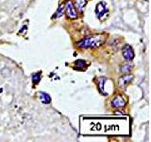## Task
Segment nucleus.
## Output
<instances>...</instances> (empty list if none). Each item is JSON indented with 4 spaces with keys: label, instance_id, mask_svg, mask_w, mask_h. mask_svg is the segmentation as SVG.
<instances>
[{
    "label": "nucleus",
    "instance_id": "obj_3",
    "mask_svg": "<svg viewBox=\"0 0 151 142\" xmlns=\"http://www.w3.org/2000/svg\"><path fill=\"white\" fill-rule=\"evenodd\" d=\"M107 12H108V9L106 7L105 3H104V2H99L96 5V14L97 18L102 19Z\"/></svg>",
    "mask_w": 151,
    "mask_h": 142
},
{
    "label": "nucleus",
    "instance_id": "obj_5",
    "mask_svg": "<svg viewBox=\"0 0 151 142\" xmlns=\"http://www.w3.org/2000/svg\"><path fill=\"white\" fill-rule=\"evenodd\" d=\"M111 105L114 108H123L126 105V101L121 95H117V96L111 101Z\"/></svg>",
    "mask_w": 151,
    "mask_h": 142
},
{
    "label": "nucleus",
    "instance_id": "obj_11",
    "mask_svg": "<svg viewBox=\"0 0 151 142\" xmlns=\"http://www.w3.org/2000/svg\"><path fill=\"white\" fill-rule=\"evenodd\" d=\"M40 79H41V74L40 73L32 74V82H33V83H34V84H37L38 83H39Z\"/></svg>",
    "mask_w": 151,
    "mask_h": 142
},
{
    "label": "nucleus",
    "instance_id": "obj_13",
    "mask_svg": "<svg viewBox=\"0 0 151 142\" xmlns=\"http://www.w3.org/2000/svg\"><path fill=\"white\" fill-rule=\"evenodd\" d=\"M145 1H148V0H145Z\"/></svg>",
    "mask_w": 151,
    "mask_h": 142
},
{
    "label": "nucleus",
    "instance_id": "obj_2",
    "mask_svg": "<svg viewBox=\"0 0 151 142\" xmlns=\"http://www.w3.org/2000/svg\"><path fill=\"white\" fill-rule=\"evenodd\" d=\"M64 11L66 15L68 16V18L70 19H77L78 18V12L76 11V8L74 7L73 3L71 1H67L65 4L64 7Z\"/></svg>",
    "mask_w": 151,
    "mask_h": 142
},
{
    "label": "nucleus",
    "instance_id": "obj_8",
    "mask_svg": "<svg viewBox=\"0 0 151 142\" xmlns=\"http://www.w3.org/2000/svg\"><path fill=\"white\" fill-rule=\"evenodd\" d=\"M40 98H41L42 102H44V103H46L47 104V103H50L51 102V97L47 93L40 92Z\"/></svg>",
    "mask_w": 151,
    "mask_h": 142
},
{
    "label": "nucleus",
    "instance_id": "obj_10",
    "mask_svg": "<svg viewBox=\"0 0 151 142\" xmlns=\"http://www.w3.org/2000/svg\"><path fill=\"white\" fill-rule=\"evenodd\" d=\"M63 11H64V6L63 5H61L60 7H59L58 11H57L55 13V18H60L63 14Z\"/></svg>",
    "mask_w": 151,
    "mask_h": 142
},
{
    "label": "nucleus",
    "instance_id": "obj_9",
    "mask_svg": "<svg viewBox=\"0 0 151 142\" xmlns=\"http://www.w3.org/2000/svg\"><path fill=\"white\" fill-rule=\"evenodd\" d=\"M86 62L81 61V60H78L76 62V69H78V70H82L84 68H86Z\"/></svg>",
    "mask_w": 151,
    "mask_h": 142
},
{
    "label": "nucleus",
    "instance_id": "obj_7",
    "mask_svg": "<svg viewBox=\"0 0 151 142\" xmlns=\"http://www.w3.org/2000/svg\"><path fill=\"white\" fill-rule=\"evenodd\" d=\"M86 0H75V6L76 9H78L79 12H82L84 11V8L86 6Z\"/></svg>",
    "mask_w": 151,
    "mask_h": 142
},
{
    "label": "nucleus",
    "instance_id": "obj_1",
    "mask_svg": "<svg viewBox=\"0 0 151 142\" xmlns=\"http://www.w3.org/2000/svg\"><path fill=\"white\" fill-rule=\"evenodd\" d=\"M106 40L105 34L90 35L78 42V46L80 49H96L100 46Z\"/></svg>",
    "mask_w": 151,
    "mask_h": 142
},
{
    "label": "nucleus",
    "instance_id": "obj_6",
    "mask_svg": "<svg viewBox=\"0 0 151 142\" xmlns=\"http://www.w3.org/2000/svg\"><path fill=\"white\" fill-rule=\"evenodd\" d=\"M132 79H133V76L132 75H127L124 77H121L119 79V87L120 88H126V86L129 84V82H131Z\"/></svg>",
    "mask_w": 151,
    "mask_h": 142
},
{
    "label": "nucleus",
    "instance_id": "obj_12",
    "mask_svg": "<svg viewBox=\"0 0 151 142\" xmlns=\"http://www.w3.org/2000/svg\"><path fill=\"white\" fill-rule=\"evenodd\" d=\"M131 68H132V64H129V63H127L124 66H122V67H121V71H122V72H124V73L129 72Z\"/></svg>",
    "mask_w": 151,
    "mask_h": 142
},
{
    "label": "nucleus",
    "instance_id": "obj_4",
    "mask_svg": "<svg viewBox=\"0 0 151 142\" xmlns=\"http://www.w3.org/2000/svg\"><path fill=\"white\" fill-rule=\"evenodd\" d=\"M122 54H123V57H124L127 61H131L134 58V51L132 49V47L129 45H127L123 47Z\"/></svg>",
    "mask_w": 151,
    "mask_h": 142
}]
</instances>
